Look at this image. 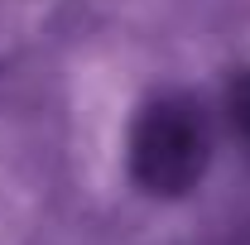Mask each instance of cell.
Masks as SVG:
<instances>
[{
  "label": "cell",
  "mask_w": 250,
  "mask_h": 245,
  "mask_svg": "<svg viewBox=\"0 0 250 245\" xmlns=\"http://www.w3.org/2000/svg\"><path fill=\"white\" fill-rule=\"evenodd\" d=\"M212 163V116L183 87L149 92L125 125V173L145 197L178 202Z\"/></svg>",
  "instance_id": "cell-1"
},
{
  "label": "cell",
  "mask_w": 250,
  "mask_h": 245,
  "mask_svg": "<svg viewBox=\"0 0 250 245\" xmlns=\"http://www.w3.org/2000/svg\"><path fill=\"white\" fill-rule=\"evenodd\" d=\"M221 121L236 135V144L250 149V67H236L221 87Z\"/></svg>",
  "instance_id": "cell-2"
}]
</instances>
